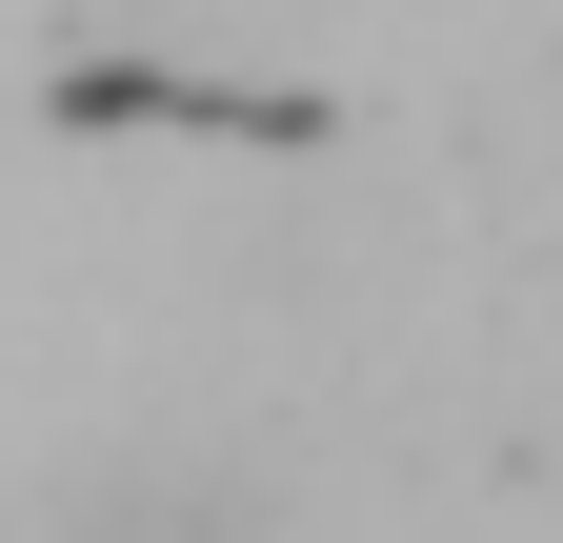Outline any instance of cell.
<instances>
[{
	"instance_id": "6da1fadb",
	"label": "cell",
	"mask_w": 563,
	"mask_h": 543,
	"mask_svg": "<svg viewBox=\"0 0 563 543\" xmlns=\"http://www.w3.org/2000/svg\"><path fill=\"white\" fill-rule=\"evenodd\" d=\"M41 543H282L242 463H181V443H141V463H81V484L41 503Z\"/></svg>"
}]
</instances>
